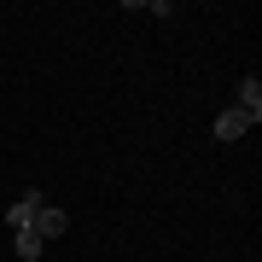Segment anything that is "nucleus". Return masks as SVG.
<instances>
[{"label":"nucleus","instance_id":"nucleus-4","mask_svg":"<svg viewBox=\"0 0 262 262\" xmlns=\"http://www.w3.org/2000/svg\"><path fill=\"white\" fill-rule=\"evenodd\" d=\"M239 111H251V117L262 122V82H256V76H245V82H239Z\"/></svg>","mask_w":262,"mask_h":262},{"label":"nucleus","instance_id":"nucleus-3","mask_svg":"<svg viewBox=\"0 0 262 262\" xmlns=\"http://www.w3.org/2000/svg\"><path fill=\"white\" fill-rule=\"evenodd\" d=\"M245 128H256V117H251V111H239V105H233V111H222V117H215V140H239Z\"/></svg>","mask_w":262,"mask_h":262},{"label":"nucleus","instance_id":"nucleus-5","mask_svg":"<svg viewBox=\"0 0 262 262\" xmlns=\"http://www.w3.org/2000/svg\"><path fill=\"white\" fill-rule=\"evenodd\" d=\"M41 251H47V239H41L35 227H24V233H18V256H24V262H35Z\"/></svg>","mask_w":262,"mask_h":262},{"label":"nucleus","instance_id":"nucleus-2","mask_svg":"<svg viewBox=\"0 0 262 262\" xmlns=\"http://www.w3.org/2000/svg\"><path fill=\"white\" fill-rule=\"evenodd\" d=\"M29 227H35L41 239H64V227H70V215L58 210V204H41V210H35V222H29Z\"/></svg>","mask_w":262,"mask_h":262},{"label":"nucleus","instance_id":"nucleus-1","mask_svg":"<svg viewBox=\"0 0 262 262\" xmlns=\"http://www.w3.org/2000/svg\"><path fill=\"white\" fill-rule=\"evenodd\" d=\"M41 204H47V198H41L35 187H29V192H18V204H6V222H12V233H24V227L35 222V210H41Z\"/></svg>","mask_w":262,"mask_h":262}]
</instances>
